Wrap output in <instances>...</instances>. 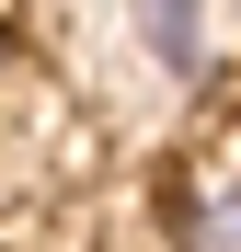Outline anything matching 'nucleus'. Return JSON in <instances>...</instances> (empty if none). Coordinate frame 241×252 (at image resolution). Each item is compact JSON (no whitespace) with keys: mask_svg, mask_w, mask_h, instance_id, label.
Instances as JSON below:
<instances>
[{"mask_svg":"<svg viewBox=\"0 0 241 252\" xmlns=\"http://www.w3.org/2000/svg\"><path fill=\"white\" fill-rule=\"evenodd\" d=\"M138 34L161 69H207V0H138Z\"/></svg>","mask_w":241,"mask_h":252,"instance_id":"2","label":"nucleus"},{"mask_svg":"<svg viewBox=\"0 0 241 252\" xmlns=\"http://www.w3.org/2000/svg\"><path fill=\"white\" fill-rule=\"evenodd\" d=\"M172 241H184V252H241V172H195Z\"/></svg>","mask_w":241,"mask_h":252,"instance_id":"1","label":"nucleus"}]
</instances>
